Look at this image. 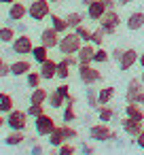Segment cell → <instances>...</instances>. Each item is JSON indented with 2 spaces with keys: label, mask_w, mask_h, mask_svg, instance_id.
<instances>
[{
  "label": "cell",
  "mask_w": 144,
  "mask_h": 155,
  "mask_svg": "<svg viewBox=\"0 0 144 155\" xmlns=\"http://www.w3.org/2000/svg\"><path fill=\"white\" fill-rule=\"evenodd\" d=\"M81 47H83V41H81V36L74 30H68L66 34H62L59 45H57V49H59L62 55H76V51Z\"/></svg>",
  "instance_id": "cell-1"
},
{
  "label": "cell",
  "mask_w": 144,
  "mask_h": 155,
  "mask_svg": "<svg viewBox=\"0 0 144 155\" xmlns=\"http://www.w3.org/2000/svg\"><path fill=\"white\" fill-rule=\"evenodd\" d=\"M76 72H78V79L85 87H93L95 83L102 81V72L93 66V64H78L76 66Z\"/></svg>",
  "instance_id": "cell-2"
},
{
  "label": "cell",
  "mask_w": 144,
  "mask_h": 155,
  "mask_svg": "<svg viewBox=\"0 0 144 155\" xmlns=\"http://www.w3.org/2000/svg\"><path fill=\"white\" fill-rule=\"evenodd\" d=\"M51 15V2L49 0H32L28 5V17H32L34 21H43Z\"/></svg>",
  "instance_id": "cell-3"
},
{
  "label": "cell",
  "mask_w": 144,
  "mask_h": 155,
  "mask_svg": "<svg viewBox=\"0 0 144 155\" xmlns=\"http://www.w3.org/2000/svg\"><path fill=\"white\" fill-rule=\"evenodd\" d=\"M89 138L95 140V142H108V140H117V134L110 130L108 123H95L89 127Z\"/></svg>",
  "instance_id": "cell-4"
},
{
  "label": "cell",
  "mask_w": 144,
  "mask_h": 155,
  "mask_svg": "<svg viewBox=\"0 0 144 155\" xmlns=\"http://www.w3.org/2000/svg\"><path fill=\"white\" fill-rule=\"evenodd\" d=\"M28 119H30V115H28L26 110L13 108V110L7 115V125H9V130H21V132H26Z\"/></svg>",
  "instance_id": "cell-5"
},
{
  "label": "cell",
  "mask_w": 144,
  "mask_h": 155,
  "mask_svg": "<svg viewBox=\"0 0 144 155\" xmlns=\"http://www.w3.org/2000/svg\"><path fill=\"white\" fill-rule=\"evenodd\" d=\"M98 24L104 28V32H106V34H114V32H117V28L121 26V15L117 13V9H108V11L102 15V19H100Z\"/></svg>",
  "instance_id": "cell-6"
},
{
  "label": "cell",
  "mask_w": 144,
  "mask_h": 155,
  "mask_svg": "<svg viewBox=\"0 0 144 155\" xmlns=\"http://www.w3.org/2000/svg\"><path fill=\"white\" fill-rule=\"evenodd\" d=\"M11 49L17 53V55H32V49H34V43L30 38V34H19L13 43H11Z\"/></svg>",
  "instance_id": "cell-7"
},
{
  "label": "cell",
  "mask_w": 144,
  "mask_h": 155,
  "mask_svg": "<svg viewBox=\"0 0 144 155\" xmlns=\"http://www.w3.org/2000/svg\"><path fill=\"white\" fill-rule=\"evenodd\" d=\"M55 127H57L55 119H53L51 115H47V113L34 119V130H36V134H38V136H49Z\"/></svg>",
  "instance_id": "cell-8"
},
{
  "label": "cell",
  "mask_w": 144,
  "mask_h": 155,
  "mask_svg": "<svg viewBox=\"0 0 144 155\" xmlns=\"http://www.w3.org/2000/svg\"><path fill=\"white\" fill-rule=\"evenodd\" d=\"M138 58H140V53L136 51V49H125L123 51V55H121V60H119V70H123V72H127V70H131L136 64H138Z\"/></svg>",
  "instance_id": "cell-9"
},
{
  "label": "cell",
  "mask_w": 144,
  "mask_h": 155,
  "mask_svg": "<svg viewBox=\"0 0 144 155\" xmlns=\"http://www.w3.org/2000/svg\"><path fill=\"white\" fill-rule=\"evenodd\" d=\"M59 38H62V34H59L57 30H53L51 26L40 32V45H45V47H49V49H55V47L59 45Z\"/></svg>",
  "instance_id": "cell-10"
},
{
  "label": "cell",
  "mask_w": 144,
  "mask_h": 155,
  "mask_svg": "<svg viewBox=\"0 0 144 155\" xmlns=\"http://www.w3.org/2000/svg\"><path fill=\"white\" fill-rule=\"evenodd\" d=\"M121 127H123V132H125L127 136L136 138V136L144 130V121H138V119H131V117H123Z\"/></svg>",
  "instance_id": "cell-11"
},
{
  "label": "cell",
  "mask_w": 144,
  "mask_h": 155,
  "mask_svg": "<svg viewBox=\"0 0 144 155\" xmlns=\"http://www.w3.org/2000/svg\"><path fill=\"white\" fill-rule=\"evenodd\" d=\"M38 72H40L43 81H51V79H55V77H57V62L49 58L47 62L38 64Z\"/></svg>",
  "instance_id": "cell-12"
},
{
  "label": "cell",
  "mask_w": 144,
  "mask_h": 155,
  "mask_svg": "<svg viewBox=\"0 0 144 155\" xmlns=\"http://www.w3.org/2000/svg\"><path fill=\"white\" fill-rule=\"evenodd\" d=\"M106 11H108V7H106L104 0H95V2H91V5L87 7V17H89L91 21H100Z\"/></svg>",
  "instance_id": "cell-13"
},
{
  "label": "cell",
  "mask_w": 144,
  "mask_h": 155,
  "mask_svg": "<svg viewBox=\"0 0 144 155\" xmlns=\"http://www.w3.org/2000/svg\"><path fill=\"white\" fill-rule=\"evenodd\" d=\"M93 55H95V45L93 43H83V47L76 51L78 64H93Z\"/></svg>",
  "instance_id": "cell-14"
},
{
  "label": "cell",
  "mask_w": 144,
  "mask_h": 155,
  "mask_svg": "<svg viewBox=\"0 0 144 155\" xmlns=\"http://www.w3.org/2000/svg\"><path fill=\"white\" fill-rule=\"evenodd\" d=\"M142 89H144V83H142L140 77L129 79V83H127V91H125V102H133V98H136Z\"/></svg>",
  "instance_id": "cell-15"
},
{
  "label": "cell",
  "mask_w": 144,
  "mask_h": 155,
  "mask_svg": "<svg viewBox=\"0 0 144 155\" xmlns=\"http://www.w3.org/2000/svg\"><path fill=\"white\" fill-rule=\"evenodd\" d=\"M26 15H28V7L21 5L19 0L13 2V5H9V19L11 21H21V19H26Z\"/></svg>",
  "instance_id": "cell-16"
},
{
  "label": "cell",
  "mask_w": 144,
  "mask_h": 155,
  "mask_svg": "<svg viewBox=\"0 0 144 155\" xmlns=\"http://www.w3.org/2000/svg\"><path fill=\"white\" fill-rule=\"evenodd\" d=\"M125 26H127V30H131V32L142 30V28H144V13H142V11H133V13H129Z\"/></svg>",
  "instance_id": "cell-17"
},
{
  "label": "cell",
  "mask_w": 144,
  "mask_h": 155,
  "mask_svg": "<svg viewBox=\"0 0 144 155\" xmlns=\"http://www.w3.org/2000/svg\"><path fill=\"white\" fill-rule=\"evenodd\" d=\"M30 70H32V64L28 60H17V62L11 64V74L13 77H26Z\"/></svg>",
  "instance_id": "cell-18"
},
{
  "label": "cell",
  "mask_w": 144,
  "mask_h": 155,
  "mask_svg": "<svg viewBox=\"0 0 144 155\" xmlns=\"http://www.w3.org/2000/svg\"><path fill=\"white\" fill-rule=\"evenodd\" d=\"M49 19H51V28H53V30H57L59 34H66V32L70 30V26H68L66 17H62V15H57V13H51V15H49Z\"/></svg>",
  "instance_id": "cell-19"
},
{
  "label": "cell",
  "mask_w": 144,
  "mask_h": 155,
  "mask_svg": "<svg viewBox=\"0 0 144 155\" xmlns=\"http://www.w3.org/2000/svg\"><path fill=\"white\" fill-rule=\"evenodd\" d=\"M24 140H26V132H21V130H11V132L7 134V138H5V144H7V147H19Z\"/></svg>",
  "instance_id": "cell-20"
},
{
  "label": "cell",
  "mask_w": 144,
  "mask_h": 155,
  "mask_svg": "<svg viewBox=\"0 0 144 155\" xmlns=\"http://www.w3.org/2000/svg\"><path fill=\"white\" fill-rule=\"evenodd\" d=\"M47 138H49V144H51V147H55V149H57V147H62V144L66 142L64 127H62V125H57V127H55V130H53V132H51Z\"/></svg>",
  "instance_id": "cell-21"
},
{
  "label": "cell",
  "mask_w": 144,
  "mask_h": 155,
  "mask_svg": "<svg viewBox=\"0 0 144 155\" xmlns=\"http://www.w3.org/2000/svg\"><path fill=\"white\" fill-rule=\"evenodd\" d=\"M13 108H15L13 96L7 94V91H0V113H2V115H9Z\"/></svg>",
  "instance_id": "cell-22"
},
{
  "label": "cell",
  "mask_w": 144,
  "mask_h": 155,
  "mask_svg": "<svg viewBox=\"0 0 144 155\" xmlns=\"http://www.w3.org/2000/svg\"><path fill=\"white\" fill-rule=\"evenodd\" d=\"M125 117H131V119H138V121H144V108L140 104H133V102H127L125 106Z\"/></svg>",
  "instance_id": "cell-23"
},
{
  "label": "cell",
  "mask_w": 144,
  "mask_h": 155,
  "mask_svg": "<svg viewBox=\"0 0 144 155\" xmlns=\"http://www.w3.org/2000/svg\"><path fill=\"white\" fill-rule=\"evenodd\" d=\"M32 60H34L36 64L47 62V60H49V47H45V45H34V49H32Z\"/></svg>",
  "instance_id": "cell-24"
},
{
  "label": "cell",
  "mask_w": 144,
  "mask_h": 155,
  "mask_svg": "<svg viewBox=\"0 0 144 155\" xmlns=\"http://www.w3.org/2000/svg\"><path fill=\"white\" fill-rule=\"evenodd\" d=\"M47 100H49V91H47L45 87L32 89V94H30V104H45Z\"/></svg>",
  "instance_id": "cell-25"
},
{
  "label": "cell",
  "mask_w": 144,
  "mask_h": 155,
  "mask_svg": "<svg viewBox=\"0 0 144 155\" xmlns=\"http://www.w3.org/2000/svg\"><path fill=\"white\" fill-rule=\"evenodd\" d=\"M114 87L112 85H106V87H102V89H98V100H100V106L102 104H110V100L114 98Z\"/></svg>",
  "instance_id": "cell-26"
},
{
  "label": "cell",
  "mask_w": 144,
  "mask_h": 155,
  "mask_svg": "<svg viewBox=\"0 0 144 155\" xmlns=\"http://www.w3.org/2000/svg\"><path fill=\"white\" fill-rule=\"evenodd\" d=\"M47 104H49L51 108H64V106H66V96H62L57 89H53V91L49 94V100H47Z\"/></svg>",
  "instance_id": "cell-27"
},
{
  "label": "cell",
  "mask_w": 144,
  "mask_h": 155,
  "mask_svg": "<svg viewBox=\"0 0 144 155\" xmlns=\"http://www.w3.org/2000/svg\"><path fill=\"white\" fill-rule=\"evenodd\" d=\"M15 38H17V34H15V28L13 26H0V43L11 45Z\"/></svg>",
  "instance_id": "cell-28"
},
{
  "label": "cell",
  "mask_w": 144,
  "mask_h": 155,
  "mask_svg": "<svg viewBox=\"0 0 144 155\" xmlns=\"http://www.w3.org/2000/svg\"><path fill=\"white\" fill-rule=\"evenodd\" d=\"M70 70H72V66L66 62V58H62L57 62V79L59 81H68L70 79Z\"/></svg>",
  "instance_id": "cell-29"
},
{
  "label": "cell",
  "mask_w": 144,
  "mask_h": 155,
  "mask_svg": "<svg viewBox=\"0 0 144 155\" xmlns=\"http://www.w3.org/2000/svg\"><path fill=\"white\" fill-rule=\"evenodd\" d=\"M112 117H114V108H112V106L102 104V106L98 108V119H100L102 123H110V121H112Z\"/></svg>",
  "instance_id": "cell-30"
},
{
  "label": "cell",
  "mask_w": 144,
  "mask_h": 155,
  "mask_svg": "<svg viewBox=\"0 0 144 155\" xmlns=\"http://www.w3.org/2000/svg\"><path fill=\"white\" fill-rule=\"evenodd\" d=\"M83 19H85V15H83V13H76V11H72V13H68V15H66V21H68L70 30L78 28V26L83 24Z\"/></svg>",
  "instance_id": "cell-31"
},
{
  "label": "cell",
  "mask_w": 144,
  "mask_h": 155,
  "mask_svg": "<svg viewBox=\"0 0 144 155\" xmlns=\"http://www.w3.org/2000/svg\"><path fill=\"white\" fill-rule=\"evenodd\" d=\"M26 83H28V87H30V89H36V87H40V83H43V77H40V72H34V70H30V72L26 74Z\"/></svg>",
  "instance_id": "cell-32"
},
{
  "label": "cell",
  "mask_w": 144,
  "mask_h": 155,
  "mask_svg": "<svg viewBox=\"0 0 144 155\" xmlns=\"http://www.w3.org/2000/svg\"><path fill=\"white\" fill-rule=\"evenodd\" d=\"M108 34L104 32V28L100 26V28H95L93 32H91V43L95 45V47H104V38H106Z\"/></svg>",
  "instance_id": "cell-33"
},
{
  "label": "cell",
  "mask_w": 144,
  "mask_h": 155,
  "mask_svg": "<svg viewBox=\"0 0 144 155\" xmlns=\"http://www.w3.org/2000/svg\"><path fill=\"white\" fill-rule=\"evenodd\" d=\"M110 62V53L104 47H95V55H93V64H106Z\"/></svg>",
  "instance_id": "cell-34"
},
{
  "label": "cell",
  "mask_w": 144,
  "mask_h": 155,
  "mask_svg": "<svg viewBox=\"0 0 144 155\" xmlns=\"http://www.w3.org/2000/svg\"><path fill=\"white\" fill-rule=\"evenodd\" d=\"M74 32L81 36V41H83V43H91V32H93V30H89L85 24H81L78 28H74Z\"/></svg>",
  "instance_id": "cell-35"
},
{
  "label": "cell",
  "mask_w": 144,
  "mask_h": 155,
  "mask_svg": "<svg viewBox=\"0 0 144 155\" xmlns=\"http://www.w3.org/2000/svg\"><path fill=\"white\" fill-rule=\"evenodd\" d=\"M64 123H72L76 119V110H74V104H66L64 106V115H62Z\"/></svg>",
  "instance_id": "cell-36"
},
{
  "label": "cell",
  "mask_w": 144,
  "mask_h": 155,
  "mask_svg": "<svg viewBox=\"0 0 144 155\" xmlns=\"http://www.w3.org/2000/svg\"><path fill=\"white\" fill-rule=\"evenodd\" d=\"M26 113H28L32 119H36V117H40V115H45V104H30V106L26 108Z\"/></svg>",
  "instance_id": "cell-37"
},
{
  "label": "cell",
  "mask_w": 144,
  "mask_h": 155,
  "mask_svg": "<svg viewBox=\"0 0 144 155\" xmlns=\"http://www.w3.org/2000/svg\"><path fill=\"white\" fill-rule=\"evenodd\" d=\"M57 155H76V147L70 140H66L62 147H57Z\"/></svg>",
  "instance_id": "cell-38"
},
{
  "label": "cell",
  "mask_w": 144,
  "mask_h": 155,
  "mask_svg": "<svg viewBox=\"0 0 144 155\" xmlns=\"http://www.w3.org/2000/svg\"><path fill=\"white\" fill-rule=\"evenodd\" d=\"M87 104L91 108H100V100H98V89H87Z\"/></svg>",
  "instance_id": "cell-39"
},
{
  "label": "cell",
  "mask_w": 144,
  "mask_h": 155,
  "mask_svg": "<svg viewBox=\"0 0 144 155\" xmlns=\"http://www.w3.org/2000/svg\"><path fill=\"white\" fill-rule=\"evenodd\" d=\"M62 127H64V134H66V140H74V138H78V132H76V127H72L70 123H64Z\"/></svg>",
  "instance_id": "cell-40"
},
{
  "label": "cell",
  "mask_w": 144,
  "mask_h": 155,
  "mask_svg": "<svg viewBox=\"0 0 144 155\" xmlns=\"http://www.w3.org/2000/svg\"><path fill=\"white\" fill-rule=\"evenodd\" d=\"M9 74H11V64L9 62H2V64H0V79H5Z\"/></svg>",
  "instance_id": "cell-41"
},
{
  "label": "cell",
  "mask_w": 144,
  "mask_h": 155,
  "mask_svg": "<svg viewBox=\"0 0 144 155\" xmlns=\"http://www.w3.org/2000/svg\"><path fill=\"white\" fill-rule=\"evenodd\" d=\"M123 51H125L123 47H114V49H112V53H110V60H114V62L119 64V60H121V55H123Z\"/></svg>",
  "instance_id": "cell-42"
},
{
  "label": "cell",
  "mask_w": 144,
  "mask_h": 155,
  "mask_svg": "<svg viewBox=\"0 0 144 155\" xmlns=\"http://www.w3.org/2000/svg\"><path fill=\"white\" fill-rule=\"evenodd\" d=\"M55 89H57L62 96H66V98L70 96V85H66V83H62V85H59V87H55Z\"/></svg>",
  "instance_id": "cell-43"
},
{
  "label": "cell",
  "mask_w": 144,
  "mask_h": 155,
  "mask_svg": "<svg viewBox=\"0 0 144 155\" xmlns=\"http://www.w3.org/2000/svg\"><path fill=\"white\" fill-rule=\"evenodd\" d=\"M136 144H138L140 149H144V130H142V132L136 136Z\"/></svg>",
  "instance_id": "cell-44"
},
{
  "label": "cell",
  "mask_w": 144,
  "mask_h": 155,
  "mask_svg": "<svg viewBox=\"0 0 144 155\" xmlns=\"http://www.w3.org/2000/svg\"><path fill=\"white\" fill-rule=\"evenodd\" d=\"M40 153H43V147L40 144H34L32 147V155H40Z\"/></svg>",
  "instance_id": "cell-45"
},
{
  "label": "cell",
  "mask_w": 144,
  "mask_h": 155,
  "mask_svg": "<svg viewBox=\"0 0 144 155\" xmlns=\"http://www.w3.org/2000/svg\"><path fill=\"white\" fill-rule=\"evenodd\" d=\"M81 149H83V153H85V155H91V153H93V149H91L89 144H83Z\"/></svg>",
  "instance_id": "cell-46"
},
{
  "label": "cell",
  "mask_w": 144,
  "mask_h": 155,
  "mask_svg": "<svg viewBox=\"0 0 144 155\" xmlns=\"http://www.w3.org/2000/svg\"><path fill=\"white\" fill-rule=\"evenodd\" d=\"M5 125H7V119H5V117H2V113H0V130H2V127H5Z\"/></svg>",
  "instance_id": "cell-47"
},
{
  "label": "cell",
  "mask_w": 144,
  "mask_h": 155,
  "mask_svg": "<svg viewBox=\"0 0 144 155\" xmlns=\"http://www.w3.org/2000/svg\"><path fill=\"white\" fill-rule=\"evenodd\" d=\"M91 2H95V0H81V5H83V7H85V9H87V7H89V5H91Z\"/></svg>",
  "instance_id": "cell-48"
},
{
  "label": "cell",
  "mask_w": 144,
  "mask_h": 155,
  "mask_svg": "<svg viewBox=\"0 0 144 155\" xmlns=\"http://www.w3.org/2000/svg\"><path fill=\"white\" fill-rule=\"evenodd\" d=\"M117 2H119V5H121V7H127V5H129V2H131V0H117Z\"/></svg>",
  "instance_id": "cell-49"
},
{
  "label": "cell",
  "mask_w": 144,
  "mask_h": 155,
  "mask_svg": "<svg viewBox=\"0 0 144 155\" xmlns=\"http://www.w3.org/2000/svg\"><path fill=\"white\" fill-rule=\"evenodd\" d=\"M138 64L144 68V53H140V58H138Z\"/></svg>",
  "instance_id": "cell-50"
},
{
  "label": "cell",
  "mask_w": 144,
  "mask_h": 155,
  "mask_svg": "<svg viewBox=\"0 0 144 155\" xmlns=\"http://www.w3.org/2000/svg\"><path fill=\"white\" fill-rule=\"evenodd\" d=\"M13 2H17V0H5V5H13Z\"/></svg>",
  "instance_id": "cell-51"
},
{
  "label": "cell",
  "mask_w": 144,
  "mask_h": 155,
  "mask_svg": "<svg viewBox=\"0 0 144 155\" xmlns=\"http://www.w3.org/2000/svg\"><path fill=\"white\" fill-rule=\"evenodd\" d=\"M140 79H142V83H144V68H142V74H140Z\"/></svg>",
  "instance_id": "cell-52"
},
{
  "label": "cell",
  "mask_w": 144,
  "mask_h": 155,
  "mask_svg": "<svg viewBox=\"0 0 144 155\" xmlns=\"http://www.w3.org/2000/svg\"><path fill=\"white\" fill-rule=\"evenodd\" d=\"M2 62H5V58H2V53H0V64H2Z\"/></svg>",
  "instance_id": "cell-53"
},
{
  "label": "cell",
  "mask_w": 144,
  "mask_h": 155,
  "mask_svg": "<svg viewBox=\"0 0 144 155\" xmlns=\"http://www.w3.org/2000/svg\"><path fill=\"white\" fill-rule=\"evenodd\" d=\"M49 2H51V5H55V2H57V0H49Z\"/></svg>",
  "instance_id": "cell-54"
},
{
  "label": "cell",
  "mask_w": 144,
  "mask_h": 155,
  "mask_svg": "<svg viewBox=\"0 0 144 155\" xmlns=\"http://www.w3.org/2000/svg\"><path fill=\"white\" fill-rule=\"evenodd\" d=\"M0 5H5V0H0Z\"/></svg>",
  "instance_id": "cell-55"
}]
</instances>
